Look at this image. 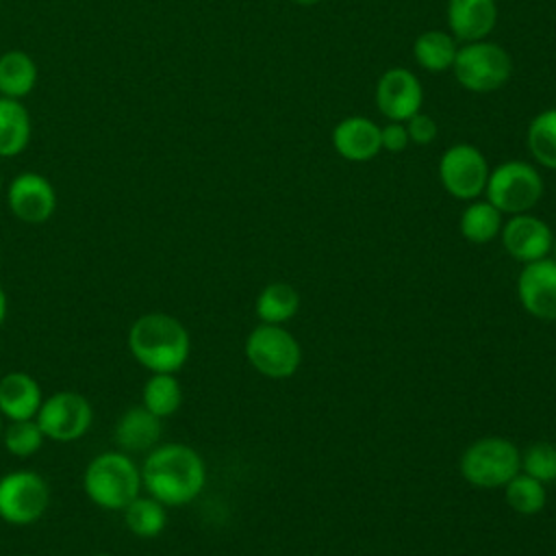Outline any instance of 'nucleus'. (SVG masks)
Wrapping results in <instances>:
<instances>
[{
    "label": "nucleus",
    "instance_id": "0eeeda50",
    "mask_svg": "<svg viewBox=\"0 0 556 556\" xmlns=\"http://www.w3.org/2000/svg\"><path fill=\"white\" fill-rule=\"evenodd\" d=\"M250 365L267 378H289L298 371L302 350L295 337L278 324H261L245 339Z\"/></svg>",
    "mask_w": 556,
    "mask_h": 556
},
{
    "label": "nucleus",
    "instance_id": "6e6552de",
    "mask_svg": "<svg viewBox=\"0 0 556 556\" xmlns=\"http://www.w3.org/2000/svg\"><path fill=\"white\" fill-rule=\"evenodd\" d=\"M486 156L471 143L450 146L439 161V180L456 200H478L489 180Z\"/></svg>",
    "mask_w": 556,
    "mask_h": 556
},
{
    "label": "nucleus",
    "instance_id": "9b49d317",
    "mask_svg": "<svg viewBox=\"0 0 556 556\" xmlns=\"http://www.w3.org/2000/svg\"><path fill=\"white\" fill-rule=\"evenodd\" d=\"M376 106L389 122H406L421 111L424 87L406 67H389L376 83Z\"/></svg>",
    "mask_w": 556,
    "mask_h": 556
},
{
    "label": "nucleus",
    "instance_id": "f704fd0d",
    "mask_svg": "<svg viewBox=\"0 0 556 556\" xmlns=\"http://www.w3.org/2000/svg\"><path fill=\"white\" fill-rule=\"evenodd\" d=\"M98 556H109V554H98Z\"/></svg>",
    "mask_w": 556,
    "mask_h": 556
},
{
    "label": "nucleus",
    "instance_id": "7c9ffc66",
    "mask_svg": "<svg viewBox=\"0 0 556 556\" xmlns=\"http://www.w3.org/2000/svg\"><path fill=\"white\" fill-rule=\"evenodd\" d=\"M380 143L387 152H402L410 143L404 122H389L380 126Z\"/></svg>",
    "mask_w": 556,
    "mask_h": 556
},
{
    "label": "nucleus",
    "instance_id": "39448f33",
    "mask_svg": "<svg viewBox=\"0 0 556 556\" xmlns=\"http://www.w3.org/2000/svg\"><path fill=\"white\" fill-rule=\"evenodd\" d=\"M463 478L480 489L504 486L521 471L517 445L504 437H484L473 441L460 456Z\"/></svg>",
    "mask_w": 556,
    "mask_h": 556
},
{
    "label": "nucleus",
    "instance_id": "c85d7f7f",
    "mask_svg": "<svg viewBox=\"0 0 556 556\" xmlns=\"http://www.w3.org/2000/svg\"><path fill=\"white\" fill-rule=\"evenodd\" d=\"M43 432L37 421L22 419L13 421L4 432V445L13 456H30L41 447Z\"/></svg>",
    "mask_w": 556,
    "mask_h": 556
},
{
    "label": "nucleus",
    "instance_id": "a878e982",
    "mask_svg": "<svg viewBox=\"0 0 556 556\" xmlns=\"http://www.w3.org/2000/svg\"><path fill=\"white\" fill-rule=\"evenodd\" d=\"M506 504L519 515H536L547 502L545 484L528 473H517L504 484Z\"/></svg>",
    "mask_w": 556,
    "mask_h": 556
},
{
    "label": "nucleus",
    "instance_id": "f03ea898",
    "mask_svg": "<svg viewBox=\"0 0 556 556\" xmlns=\"http://www.w3.org/2000/svg\"><path fill=\"white\" fill-rule=\"evenodd\" d=\"M128 345L132 356L152 374H174L187 363L191 339L176 317L148 313L130 326Z\"/></svg>",
    "mask_w": 556,
    "mask_h": 556
},
{
    "label": "nucleus",
    "instance_id": "a211bd4d",
    "mask_svg": "<svg viewBox=\"0 0 556 556\" xmlns=\"http://www.w3.org/2000/svg\"><path fill=\"white\" fill-rule=\"evenodd\" d=\"M159 419L146 406H130L115 424V443L130 452L150 450L161 437Z\"/></svg>",
    "mask_w": 556,
    "mask_h": 556
},
{
    "label": "nucleus",
    "instance_id": "6ab92c4d",
    "mask_svg": "<svg viewBox=\"0 0 556 556\" xmlns=\"http://www.w3.org/2000/svg\"><path fill=\"white\" fill-rule=\"evenodd\" d=\"M458 52V41L445 30H424L413 43V56L417 65L430 74L452 70Z\"/></svg>",
    "mask_w": 556,
    "mask_h": 556
},
{
    "label": "nucleus",
    "instance_id": "dca6fc26",
    "mask_svg": "<svg viewBox=\"0 0 556 556\" xmlns=\"http://www.w3.org/2000/svg\"><path fill=\"white\" fill-rule=\"evenodd\" d=\"M450 35L460 43L486 39L497 24L495 0H447L445 7Z\"/></svg>",
    "mask_w": 556,
    "mask_h": 556
},
{
    "label": "nucleus",
    "instance_id": "b1692460",
    "mask_svg": "<svg viewBox=\"0 0 556 556\" xmlns=\"http://www.w3.org/2000/svg\"><path fill=\"white\" fill-rule=\"evenodd\" d=\"M300 308V293L287 282H269L256 298V315L263 324H282Z\"/></svg>",
    "mask_w": 556,
    "mask_h": 556
},
{
    "label": "nucleus",
    "instance_id": "e433bc0d",
    "mask_svg": "<svg viewBox=\"0 0 556 556\" xmlns=\"http://www.w3.org/2000/svg\"><path fill=\"white\" fill-rule=\"evenodd\" d=\"M0 426H2V424H0Z\"/></svg>",
    "mask_w": 556,
    "mask_h": 556
},
{
    "label": "nucleus",
    "instance_id": "473e14b6",
    "mask_svg": "<svg viewBox=\"0 0 556 556\" xmlns=\"http://www.w3.org/2000/svg\"><path fill=\"white\" fill-rule=\"evenodd\" d=\"M291 2H295V4H300V7H315V4H319L321 0H291Z\"/></svg>",
    "mask_w": 556,
    "mask_h": 556
},
{
    "label": "nucleus",
    "instance_id": "9d476101",
    "mask_svg": "<svg viewBox=\"0 0 556 556\" xmlns=\"http://www.w3.org/2000/svg\"><path fill=\"white\" fill-rule=\"evenodd\" d=\"M37 424L43 437L54 441H74L89 430L91 406L76 391H59L39 406Z\"/></svg>",
    "mask_w": 556,
    "mask_h": 556
},
{
    "label": "nucleus",
    "instance_id": "423d86ee",
    "mask_svg": "<svg viewBox=\"0 0 556 556\" xmlns=\"http://www.w3.org/2000/svg\"><path fill=\"white\" fill-rule=\"evenodd\" d=\"M543 176L528 161H504L489 172L486 200L508 215L528 213L543 195Z\"/></svg>",
    "mask_w": 556,
    "mask_h": 556
},
{
    "label": "nucleus",
    "instance_id": "4be33fe9",
    "mask_svg": "<svg viewBox=\"0 0 556 556\" xmlns=\"http://www.w3.org/2000/svg\"><path fill=\"white\" fill-rule=\"evenodd\" d=\"M526 146L539 165L556 172V106L545 109L530 119Z\"/></svg>",
    "mask_w": 556,
    "mask_h": 556
},
{
    "label": "nucleus",
    "instance_id": "c756f323",
    "mask_svg": "<svg viewBox=\"0 0 556 556\" xmlns=\"http://www.w3.org/2000/svg\"><path fill=\"white\" fill-rule=\"evenodd\" d=\"M406 124V130H408V139L410 143H417V146H428L437 139L439 135V126L434 122L432 115L428 113H415L410 119L404 122Z\"/></svg>",
    "mask_w": 556,
    "mask_h": 556
},
{
    "label": "nucleus",
    "instance_id": "5701e85b",
    "mask_svg": "<svg viewBox=\"0 0 556 556\" xmlns=\"http://www.w3.org/2000/svg\"><path fill=\"white\" fill-rule=\"evenodd\" d=\"M460 235L471 243H489L502 230V213L489 200H471L460 215Z\"/></svg>",
    "mask_w": 556,
    "mask_h": 556
},
{
    "label": "nucleus",
    "instance_id": "412c9836",
    "mask_svg": "<svg viewBox=\"0 0 556 556\" xmlns=\"http://www.w3.org/2000/svg\"><path fill=\"white\" fill-rule=\"evenodd\" d=\"M30 139L28 111L13 98H0V156L20 154Z\"/></svg>",
    "mask_w": 556,
    "mask_h": 556
},
{
    "label": "nucleus",
    "instance_id": "7ed1b4c3",
    "mask_svg": "<svg viewBox=\"0 0 556 556\" xmlns=\"http://www.w3.org/2000/svg\"><path fill=\"white\" fill-rule=\"evenodd\" d=\"M83 484L91 502L109 510H122L139 495L141 473L128 456L104 452L89 463Z\"/></svg>",
    "mask_w": 556,
    "mask_h": 556
},
{
    "label": "nucleus",
    "instance_id": "f3484780",
    "mask_svg": "<svg viewBox=\"0 0 556 556\" xmlns=\"http://www.w3.org/2000/svg\"><path fill=\"white\" fill-rule=\"evenodd\" d=\"M41 406V391L35 378L24 371H11L0 380V413L11 421L33 419Z\"/></svg>",
    "mask_w": 556,
    "mask_h": 556
},
{
    "label": "nucleus",
    "instance_id": "4468645a",
    "mask_svg": "<svg viewBox=\"0 0 556 556\" xmlns=\"http://www.w3.org/2000/svg\"><path fill=\"white\" fill-rule=\"evenodd\" d=\"M56 206L54 187L35 172H24L13 178L9 187V208L11 213L26 224H41L50 219Z\"/></svg>",
    "mask_w": 556,
    "mask_h": 556
},
{
    "label": "nucleus",
    "instance_id": "72a5a7b5",
    "mask_svg": "<svg viewBox=\"0 0 556 556\" xmlns=\"http://www.w3.org/2000/svg\"><path fill=\"white\" fill-rule=\"evenodd\" d=\"M552 252H554V261H556V239H554V243H552Z\"/></svg>",
    "mask_w": 556,
    "mask_h": 556
},
{
    "label": "nucleus",
    "instance_id": "cd10ccee",
    "mask_svg": "<svg viewBox=\"0 0 556 556\" xmlns=\"http://www.w3.org/2000/svg\"><path fill=\"white\" fill-rule=\"evenodd\" d=\"M521 469L523 473L536 478L543 484L554 482L556 480V445L547 441L532 443L521 454Z\"/></svg>",
    "mask_w": 556,
    "mask_h": 556
},
{
    "label": "nucleus",
    "instance_id": "2f4dec72",
    "mask_svg": "<svg viewBox=\"0 0 556 556\" xmlns=\"http://www.w3.org/2000/svg\"><path fill=\"white\" fill-rule=\"evenodd\" d=\"M4 315H7V295H4V291L0 287V326L4 321Z\"/></svg>",
    "mask_w": 556,
    "mask_h": 556
},
{
    "label": "nucleus",
    "instance_id": "2eb2a0df",
    "mask_svg": "<svg viewBox=\"0 0 556 556\" xmlns=\"http://www.w3.org/2000/svg\"><path fill=\"white\" fill-rule=\"evenodd\" d=\"M332 148L339 156L352 163H367L382 150L380 126L365 115L343 117L330 135Z\"/></svg>",
    "mask_w": 556,
    "mask_h": 556
},
{
    "label": "nucleus",
    "instance_id": "393cba45",
    "mask_svg": "<svg viewBox=\"0 0 556 556\" xmlns=\"http://www.w3.org/2000/svg\"><path fill=\"white\" fill-rule=\"evenodd\" d=\"M124 519L126 526L132 534L150 539L163 532L165 523H167V515L165 508L159 500L150 497H135L126 508H124Z\"/></svg>",
    "mask_w": 556,
    "mask_h": 556
},
{
    "label": "nucleus",
    "instance_id": "bb28decb",
    "mask_svg": "<svg viewBox=\"0 0 556 556\" xmlns=\"http://www.w3.org/2000/svg\"><path fill=\"white\" fill-rule=\"evenodd\" d=\"M182 391L174 374H152L143 387V406L156 417L174 415L180 408Z\"/></svg>",
    "mask_w": 556,
    "mask_h": 556
},
{
    "label": "nucleus",
    "instance_id": "aec40b11",
    "mask_svg": "<svg viewBox=\"0 0 556 556\" xmlns=\"http://www.w3.org/2000/svg\"><path fill=\"white\" fill-rule=\"evenodd\" d=\"M37 83V65L22 50H9L0 56V93L4 98H24Z\"/></svg>",
    "mask_w": 556,
    "mask_h": 556
},
{
    "label": "nucleus",
    "instance_id": "1a4fd4ad",
    "mask_svg": "<svg viewBox=\"0 0 556 556\" xmlns=\"http://www.w3.org/2000/svg\"><path fill=\"white\" fill-rule=\"evenodd\" d=\"M50 502L46 480L35 471H11L0 480V517L15 526L37 521Z\"/></svg>",
    "mask_w": 556,
    "mask_h": 556
},
{
    "label": "nucleus",
    "instance_id": "f8f14e48",
    "mask_svg": "<svg viewBox=\"0 0 556 556\" xmlns=\"http://www.w3.org/2000/svg\"><path fill=\"white\" fill-rule=\"evenodd\" d=\"M517 293L532 317L556 321V261L545 256L526 263L517 278Z\"/></svg>",
    "mask_w": 556,
    "mask_h": 556
},
{
    "label": "nucleus",
    "instance_id": "f257e3e1",
    "mask_svg": "<svg viewBox=\"0 0 556 556\" xmlns=\"http://www.w3.org/2000/svg\"><path fill=\"white\" fill-rule=\"evenodd\" d=\"M141 482L163 506H182L204 489L206 467L193 447L167 443L150 452L141 469Z\"/></svg>",
    "mask_w": 556,
    "mask_h": 556
},
{
    "label": "nucleus",
    "instance_id": "c9c22d12",
    "mask_svg": "<svg viewBox=\"0 0 556 556\" xmlns=\"http://www.w3.org/2000/svg\"><path fill=\"white\" fill-rule=\"evenodd\" d=\"M0 185H2V178H0Z\"/></svg>",
    "mask_w": 556,
    "mask_h": 556
},
{
    "label": "nucleus",
    "instance_id": "20e7f679",
    "mask_svg": "<svg viewBox=\"0 0 556 556\" xmlns=\"http://www.w3.org/2000/svg\"><path fill=\"white\" fill-rule=\"evenodd\" d=\"M452 72L463 89L471 93H491L510 80L513 59L500 43L480 39L458 48Z\"/></svg>",
    "mask_w": 556,
    "mask_h": 556
},
{
    "label": "nucleus",
    "instance_id": "ddd939ff",
    "mask_svg": "<svg viewBox=\"0 0 556 556\" xmlns=\"http://www.w3.org/2000/svg\"><path fill=\"white\" fill-rule=\"evenodd\" d=\"M500 235L504 250L521 263L545 258L547 252H552L554 243L552 228L541 217H534L530 213L513 215L506 224H502Z\"/></svg>",
    "mask_w": 556,
    "mask_h": 556
}]
</instances>
